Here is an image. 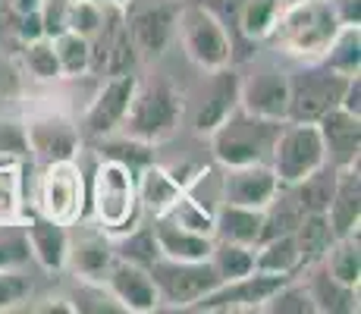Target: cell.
<instances>
[{
  "label": "cell",
  "mask_w": 361,
  "mask_h": 314,
  "mask_svg": "<svg viewBox=\"0 0 361 314\" xmlns=\"http://www.w3.org/2000/svg\"><path fill=\"white\" fill-rule=\"evenodd\" d=\"M135 188H138V205H142V211L151 214V217H164L173 201L185 192V188L170 176V170H166L164 164H154V160H148L145 167L135 170Z\"/></svg>",
  "instance_id": "obj_23"
},
{
  "label": "cell",
  "mask_w": 361,
  "mask_h": 314,
  "mask_svg": "<svg viewBox=\"0 0 361 314\" xmlns=\"http://www.w3.org/2000/svg\"><path fill=\"white\" fill-rule=\"evenodd\" d=\"M41 4H44V0H10V6H13V13H16V16L41 10Z\"/></svg>",
  "instance_id": "obj_46"
},
{
  "label": "cell",
  "mask_w": 361,
  "mask_h": 314,
  "mask_svg": "<svg viewBox=\"0 0 361 314\" xmlns=\"http://www.w3.org/2000/svg\"><path fill=\"white\" fill-rule=\"evenodd\" d=\"M183 116L185 97L176 85H170L166 79L138 82L126 116L120 123V132L154 148V145H164L166 138L176 135L179 126H183Z\"/></svg>",
  "instance_id": "obj_2"
},
{
  "label": "cell",
  "mask_w": 361,
  "mask_h": 314,
  "mask_svg": "<svg viewBox=\"0 0 361 314\" xmlns=\"http://www.w3.org/2000/svg\"><path fill=\"white\" fill-rule=\"evenodd\" d=\"M261 311H267V314H317L308 286H305V280L298 274L289 277V280H283L280 289L264 302Z\"/></svg>",
  "instance_id": "obj_37"
},
{
  "label": "cell",
  "mask_w": 361,
  "mask_h": 314,
  "mask_svg": "<svg viewBox=\"0 0 361 314\" xmlns=\"http://www.w3.org/2000/svg\"><path fill=\"white\" fill-rule=\"evenodd\" d=\"M349 76H339L333 69L311 63V66L298 69L289 76V110L286 120L293 123H317L327 110H333L343 97V88Z\"/></svg>",
  "instance_id": "obj_10"
},
{
  "label": "cell",
  "mask_w": 361,
  "mask_h": 314,
  "mask_svg": "<svg viewBox=\"0 0 361 314\" xmlns=\"http://www.w3.org/2000/svg\"><path fill=\"white\" fill-rule=\"evenodd\" d=\"M32 292L29 277H23V270H0V311L16 308L19 302H25Z\"/></svg>",
  "instance_id": "obj_42"
},
{
  "label": "cell",
  "mask_w": 361,
  "mask_h": 314,
  "mask_svg": "<svg viewBox=\"0 0 361 314\" xmlns=\"http://www.w3.org/2000/svg\"><path fill=\"white\" fill-rule=\"evenodd\" d=\"M214 207L204 205L201 198H195L192 192H183L176 201L170 205V211L164 214V220L176 223V227L189 229V233H198V236H211L214 239Z\"/></svg>",
  "instance_id": "obj_35"
},
{
  "label": "cell",
  "mask_w": 361,
  "mask_h": 314,
  "mask_svg": "<svg viewBox=\"0 0 361 314\" xmlns=\"http://www.w3.org/2000/svg\"><path fill=\"white\" fill-rule=\"evenodd\" d=\"M339 107L361 116V76H349V82H345V88H343V97H339Z\"/></svg>",
  "instance_id": "obj_45"
},
{
  "label": "cell",
  "mask_w": 361,
  "mask_h": 314,
  "mask_svg": "<svg viewBox=\"0 0 361 314\" xmlns=\"http://www.w3.org/2000/svg\"><path fill=\"white\" fill-rule=\"evenodd\" d=\"M321 264L339 286L358 289V283H361V246H358V236H339V239H333V246L327 248V255L321 258Z\"/></svg>",
  "instance_id": "obj_28"
},
{
  "label": "cell",
  "mask_w": 361,
  "mask_h": 314,
  "mask_svg": "<svg viewBox=\"0 0 361 314\" xmlns=\"http://www.w3.org/2000/svg\"><path fill=\"white\" fill-rule=\"evenodd\" d=\"M148 270L161 292V305L173 311H189L192 302H198L204 292H211L220 283L211 261H170L157 255Z\"/></svg>",
  "instance_id": "obj_11"
},
{
  "label": "cell",
  "mask_w": 361,
  "mask_h": 314,
  "mask_svg": "<svg viewBox=\"0 0 361 314\" xmlns=\"http://www.w3.org/2000/svg\"><path fill=\"white\" fill-rule=\"evenodd\" d=\"M298 274H305L302 280L308 286L311 292V302H314V311H324V314H352L358 311V289H349V286H339L333 277L324 270L321 261L308 264V267H302Z\"/></svg>",
  "instance_id": "obj_25"
},
{
  "label": "cell",
  "mask_w": 361,
  "mask_h": 314,
  "mask_svg": "<svg viewBox=\"0 0 361 314\" xmlns=\"http://www.w3.org/2000/svg\"><path fill=\"white\" fill-rule=\"evenodd\" d=\"M333 236H358L361 227V176H358V164L352 167H339L336 170V186H333L330 205L324 211Z\"/></svg>",
  "instance_id": "obj_22"
},
{
  "label": "cell",
  "mask_w": 361,
  "mask_h": 314,
  "mask_svg": "<svg viewBox=\"0 0 361 314\" xmlns=\"http://www.w3.org/2000/svg\"><path fill=\"white\" fill-rule=\"evenodd\" d=\"M23 170L25 157L0 151V220L23 217Z\"/></svg>",
  "instance_id": "obj_33"
},
{
  "label": "cell",
  "mask_w": 361,
  "mask_h": 314,
  "mask_svg": "<svg viewBox=\"0 0 361 314\" xmlns=\"http://www.w3.org/2000/svg\"><path fill=\"white\" fill-rule=\"evenodd\" d=\"M29 155L41 164L54 160H75L82 151V132L79 123L60 107H38L25 116L23 123Z\"/></svg>",
  "instance_id": "obj_9"
},
{
  "label": "cell",
  "mask_w": 361,
  "mask_h": 314,
  "mask_svg": "<svg viewBox=\"0 0 361 314\" xmlns=\"http://www.w3.org/2000/svg\"><path fill=\"white\" fill-rule=\"evenodd\" d=\"M283 123L261 120L248 110L235 107L217 129L207 135L211 155L220 167H245V164H267L274 138Z\"/></svg>",
  "instance_id": "obj_4"
},
{
  "label": "cell",
  "mask_w": 361,
  "mask_h": 314,
  "mask_svg": "<svg viewBox=\"0 0 361 314\" xmlns=\"http://www.w3.org/2000/svg\"><path fill=\"white\" fill-rule=\"evenodd\" d=\"M25 239H29L32 261L47 274H60L66 270V246H69V227L54 223L41 217L38 211H32L29 217H23Z\"/></svg>",
  "instance_id": "obj_21"
},
{
  "label": "cell",
  "mask_w": 361,
  "mask_h": 314,
  "mask_svg": "<svg viewBox=\"0 0 361 314\" xmlns=\"http://www.w3.org/2000/svg\"><path fill=\"white\" fill-rule=\"evenodd\" d=\"M32 261L23 217L0 220V270H23Z\"/></svg>",
  "instance_id": "obj_36"
},
{
  "label": "cell",
  "mask_w": 361,
  "mask_h": 314,
  "mask_svg": "<svg viewBox=\"0 0 361 314\" xmlns=\"http://www.w3.org/2000/svg\"><path fill=\"white\" fill-rule=\"evenodd\" d=\"M92 214L94 223L110 236H123L138 227L142 205H138L135 170L123 160L101 157L92 179Z\"/></svg>",
  "instance_id": "obj_3"
},
{
  "label": "cell",
  "mask_w": 361,
  "mask_h": 314,
  "mask_svg": "<svg viewBox=\"0 0 361 314\" xmlns=\"http://www.w3.org/2000/svg\"><path fill=\"white\" fill-rule=\"evenodd\" d=\"M293 236H295L298 255H302V267L321 261V258L327 255V248L333 246V239H336L324 214H305V217L295 223Z\"/></svg>",
  "instance_id": "obj_32"
},
{
  "label": "cell",
  "mask_w": 361,
  "mask_h": 314,
  "mask_svg": "<svg viewBox=\"0 0 361 314\" xmlns=\"http://www.w3.org/2000/svg\"><path fill=\"white\" fill-rule=\"evenodd\" d=\"M104 286L120 302V308L129 314H151L161 308V292L154 286V277H151L148 267H142L135 261L116 258L110 264V270L104 274Z\"/></svg>",
  "instance_id": "obj_16"
},
{
  "label": "cell",
  "mask_w": 361,
  "mask_h": 314,
  "mask_svg": "<svg viewBox=\"0 0 361 314\" xmlns=\"http://www.w3.org/2000/svg\"><path fill=\"white\" fill-rule=\"evenodd\" d=\"M283 0H245L239 10V29L252 41H267L274 29L276 16H280Z\"/></svg>",
  "instance_id": "obj_38"
},
{
  "label": "cell",
  "mask_w": 361,
  "mask_h": 314,
  "mask_svg": "<svg viewBox=\"0 0 361 314\" xmlns=\"http://www.w3.org/2000/svg\"><path fill=\"white\" fill-rule=\"evenodd\" d=\"M23 66H25V73L38 82H57L60 79L57 54H54V44L47 35L23 44Z\"/></svg>",
  "instance_id": "obj_39"
},
{
  "label": "cell",
  "mask_w": 361,
  "mask_h": 314,
  "mask_svg": "<svg viewBox=\"0 0 361 314\" xmlns=\"http://www.w3.org/2000/svg\"><path fill=\"white\" fill-rule=\"evenodd\" d=\"M324 138V151H327V164L333 167H352L358 164V151H361V116L349 114L336 104L333 110L317 120Z\"/></svg>",
  "instance_id": "obj_20"
},
{
  "label": "cell",
  "mask_w": 361,
  "mask_h": 314,
  "mask_svg": "<svg viewBox=\"0 0 361 314\" xmlns=\"http://www.w3.org/2000/svg\"><path fill=\"white\" fill-rule=\"evenodd\" d=\"M88 44H92V73H101V76L129 73L132 63L138 60L116 0H104V19L98 32L88 38Z\"/></svg>",
  "instance_id": "obj_14"
},
{
  "label": "cell",
  "mask_w": 361,
  "mask_h": 314,
  "mask_svg": "<svg viewBox=\"0 0 361 314\" xmlns=\"http://www.w3.org/2000/svg\"><path fill=\"white\" fill-rule=\"evenodd\" d=\"M211 267L214 274L224 280H239V277L252 274L255 270V248L252 246H239V242H226V239H214L211 248Z\"/></svg>",
  "instance_id": "obj_34"
},
{
  "label": "cell",
  "mask_w": 361,
  "mask_h": 314,
  "mask_svg": "<svg viewBox=\"0 0 361 314\" xmlns=\"http://www.w3.org/2000/svg\"><path fill=\"white\" fill-rule=\"evenodd\" d=\"M54 54H57V66H60V79H82L92 73V44L85 35L75 32H57L51 35Z\"/></svg>",
  "instance_id": "obj_30"
},
{
  "label": "cell",
  "mask_w": 361,
  "mask_h": 314,
  "mask_svg": "<svg viewBox=\"0 0 361 314\" xmlns=\"http://www.w3.org/2000/svg\"><path fill=\"white\" fill-rule=\"evenodd\" d=\"M0 151H6V155H19V157L29 155V145H25L23 123L0 120Z\"/></svg>",
  "instance_id": "obj_43"
},
{
  "label": "cell",
  "mask_w": 361,
  "mask_h": 314,
  "mask_svg": "<svg viewBox=\"0 0 361 314\" xmlns=\"http://www.w3.org/2000/svg\"><path fill=\"white\" fill-rule=\"evenodd\" d=\"M235 107H239V76L230 66L211 69L207 85L201 88V101L195 116H192V126H195L198 135H211Z\"/></svg>",
  "instance_id": "obj_19"
},
{
  "label": "cell",
  "mask_w": 361,
  "mask_h": 314,
  "mask_svg": "<svg viewBox=\"0 0 361 314\" xmlns=\"http://www.w3.org/2000/svg\"><path fill=\"white\" fill-rule=\"evenodd\" d=\"M116 4H120V0H116Z\"/></svg>",
  "instance_id": "obj_48"
},
{
  "label": "cell",
  "mask_w": 361,
  "mask_h": 314,
  "mask_svg": "<svg viewBox=\"0 0 361 314\" xmlns=\"http://www.w3.org/2000/svg\"><path fill=\"white\" fill-rule=\"evenodd\" d=\"M151 233H154V246L161 258H170V261H207L211 258V248H214L211 236L189 233V229L176 227V223L164 217H154Z\"/></svg>",
  "instance_id": "obj_24"
},
{
  "label": "cell",
  "mask_w": 361,
  "mask_h": 314,
  "mask_svg": "<svg viewBox=\"0 0 361 314\" xmlns=\"http://www.w3.org/2000/svg\"><path fill=\"white\" fill-rule=\"evenodd\" d=\"M176 38H179V44H183L185 57L195 63L201 73L233 66V60H235L233 38L226 35L217 13L207 10L204 4H183L179 6Z\"/></svg>",
  "instance_id": "obj_5"
},
{
  "label": "cell",
  "mask_w": 361,
  "mask_h": 314,
  "mask_svg": "<svg viewBox=\"0 0 361 314\" xmlns=\"http://www.w3.org/2000/svg\"><path fill=\"white\" fill-rule=\"evenodd\" d=\"M239 107L261 120L283 123L289 110V76L280 69H258L239 79Z\"/></svg>",
  "instance_id": "obj_18"
},
{
  "label": "cell",
  "mask_w": 361,
  "mask_h": 314,
  "mask_svg": "<svg viewBox=\"0 0 361 314\" xmlns=\"http://www.w3.org/2000/svg\"><path fill=\"white\" fill-rule=\"evenodd\" d=\"M264 233V211L255 207H242L220 201L217 214H214V239H226V242H239V246H258Z\"/></svg>",
  "instance_id": "obj_26"
},
{
  "label": "cell",
  "mask_w": 361,
  "mask_h": 314,
  "mask_svg": "<svg viewBox=\"0 0 361 314\" xmlns=\"http://www.w3.org/2000/svg\"><path fill=\"white\" fill-rule=\"evenodd\" d=\"M255 270L276 274V277H295L302 270V255H298L295 236L280 233V236H270V239H261L255 246Z\"/></svg>",
  "instance_id": "obj_27"
},
{
  "label": "cell",
  "mask_w": 361,
  "mask_h": 314,
  "mask_svg": "<svg viewBox=\"0 0 361 314\" xmlns=\"http://www.w3.org/2000/svg\"><path fill=\"white\" fill-rule=\"evenodd\" d=\"M104 19V0H66L63 29L92 38Z\"/></svg>",
  "instance_id": "obj_41"
},
{
  "label": "cell",
  "mask_w": 361,
  "mask_h": 314,
  "mask_svg": "<svg viewBox=\"0 0 361 314\" xmlns=\"http://www.w3.org/2000/svg\"><path fill=\"white\" fill-rule=\"evenodd\" d=\"M336 170H339V167L324 164V167H317L311 176H305L302 183L286 186L305 214H324V211H327L333 186H336Z\"/></svg>",
  "instance_id": "obj_31"
},
{
  "label": "cell",
  "mask_w": 361,
  "mask_h": 314,
  "mask_svg": "<svg viewBox=\"0 0 361 314\" xmlns=\"http://www.w3.org/2000/svg\"><path fill=\"white\" fill-rule=\"evenodd\" d=\"M85 179L75 160H54L44 164L38 179V198H35V211L41 217L73 227L75 220L85 217Z\"/></svg>",
  "instance_id": "obj_8"
},
{
  "label": "cell",
  "mask_w": 361,
  "mask_h": 314,
  "mask_svg": "<svg viewBox=\"0 0 361 314\" xmlns=\"http://www.w3.org/2000/svg\"><path fill=\"white\" fill-rule=\"evenodd\" d=\"M4 79H6V76H4V69H0V82H4Z\"/></svg>",
  "instance_id": "obj_47"
},
{
  "label": "cell",
  "mask_w": 361,
  "mask_h": 314,
  "mask_svg": "<svg viewBox=\"0 0 361 314\" xmlns=\"http://www.w3.org/2000/svg\"><path fill=\"white\" fill-rule=\"evenodd\" d=\"M135 85H138V76L129 73H116V76H107V82L98 88V95L88 101L85 114L79 120V132L92 138H107V135H116L120 132V123L129 110V101L135 95Z\"/></svg>",
  "instance_id": "obj_13"
},
{
  "label": "cell",
  "mask_w": 361,
  "mask_h": 314,
  "mask_svg": "<svg viewBox=\"0 0 361 314\" xmlns=\"http://www.w3.org/2000/svg\"><path fill=\"white\" fill-rule=\"evenodd\" d=\"M280 192V179L270 170V164H245V167H224L220 176V201L242 207L264 211Z\"/></svg>",
  "instance_id": "obj_17"
},
{
  "label": "cell",
  "mask_w": 361,
  "mask_h": 314,
  "mask_svg": "<svg viewBox=\"0 0 361 314\" xmlns=\"http://www.w3.org/2000/svg\"><path fill=\"white\" fill-rule=\"evenodd\" d=\"M179 0H120L123 23H126L129 41L135 47V57L157 60L176 38Z\"/></svg>",
  "instance_id": "obj_7"
},
{
  "label": "cell",
  "mask_w": 361,
  "mask_h": 314,
  "mask_svg": "<svg viewBox=\"0 0 361 314\" xmlns=\"http://www.w3.org/2000/svg\"><path fill=\"white\" fill-rule=\"evenodd\" d=\"M317 63L339 76H361V25H339Z\"/></svg>",
  "instance_id": "obj_29"
},
{
  "label": "cell",
  "mask_w": 361,
  "mask_h": 314,
  "mask_svg": "<svg viewBox=\"0 0 361 314\" xmlns=\"http://www.w3.org/2000/svg\"><path fill=\"white\" fill-rule=\"evenodd\" d=\"M114 251L116 258H126V261H135L142 267H151V261L157 258L154 233H151V227H135L123 236H114Z\"/></svg>",
  "instance_id": "obj_40"
},
{
  "label": "cell",
  "mask_w": 361,
  "mask_h": 314,
  "mask_svg": "<svg viewBox=\"0 0 361 314\" xmlns=\"http://www.w3.org/2000/svg\"><path fill=\"white\" fill-rule=\"evenodd\" d=\"M339 16L333 0H289L280 6L267 41L280 54L305 63H317L339 32Z\"/></svg>",
  "instance_id": "obj_1"
},
{
  "label": "cell",
  "mask_w": 361,
  "mask_h": 314,
  "mask_svg": "<svg viewBox=\"0 0 361 314\" xmlns=\"http://www.w3.org/2000/svg\"><path fill=\"white\" fill-rule=\"evenodd\" d=\"M283 280H289V277H276V274H261V270H252V274L239 277V280L217 283L211 292H204L198 302H192L189 311H198V314L261 311L264 302H267V298L280 289Z\"/></svg>",
  "instance_id": "obj_12"
},
{
  "label": "cell",
  "mask_w": 361,
  "mask_h": 314,
  "mask_svg": "<svg viewBox=\"0 0 361 314\" xmlns=\"http://www.w3.org/2000/svg\"><path fill=\"white\" fill-rule=\"evenodd\" d=\"M270 170L276 173L280 186H295L305 176L327 164V151H324V138L317 123H293L283 120L280 132L270 148Z\"/></svg>",
  "instance_id": "obj_6"
},
{
  "label": "cell",
  "mask_w": 361,
  "mask_h": 314,
  "mask_svg": "<svg viewBox=\"0 0 361 314\" xmlns=\"http://www.w3.org/2000/svg\"><path fill=\"white\" fill-rule=\"evenodd\" d=\"M16 35H19V41H35V38H41L44 35V23H41V10H35V13H23L19 16V25H16Z\"/></svg>",
  "instance_id": "obj_44"
},
{
  "label": "cell",
  "mask_w": 361,
  "mask_h": 314,
  "mask_svg": "<svg viewBox=\"0 0 361 314\" xmlns=\"http://www.w3.org/2000/svg\"><path fill=\"white\" fill-rule=\"evenodd\" d=\"M73 227H79L73 233L69 229V246H66V267L75 274V280H104V274L110 270V264L116 261L114 251V236L94 227H85L82 220H75Z\"/></svg>",
  "instance_id": "obj_15"
}]
</instances>
